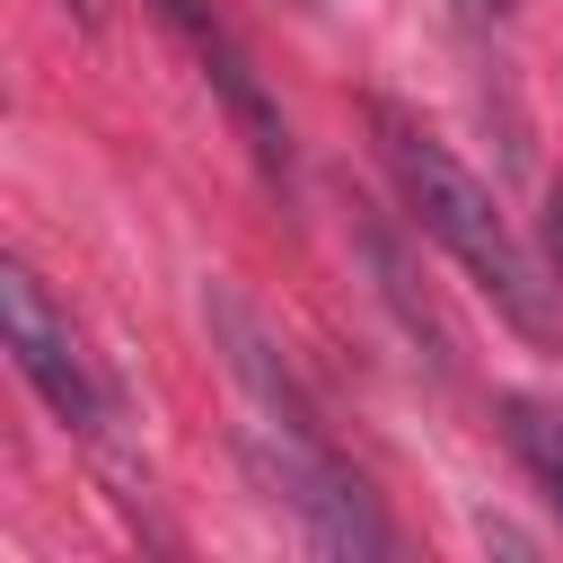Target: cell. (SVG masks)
I'll list each match as a JSON object with an SVG mask.
<instances>
[{"label": "cell", "instance_id": "cell-2", "mask_svg": "<svg viewBox=\"0 0 563 563\" xmlns=\"http://www.w3.org/2000/svg\"><path fill=\"white\" fill-rule=\"evenodd\" d=\"M246 457H255V484L308 528V545H325V554H387L396 537H387V519L369 510V493L325 457V440L317 431H282V440H246Z\"/></svg>", "mask_w": 563, "mask_h": 563}, {"label": "cell", "instance_id": "cell-7", "mask_svg": "<svg viewBox=\"0 0 563 563\" xmlns=\"http://www.w3.org/2000/svg\"><path fill=\"white\" fill-rule=\"evenodd\" d=\"M70 9H79V18H97V0H70Z\"/></svg>", "mask_w": 563, "mask_h": 563}, {"label": "cell", "instance_id": "cell-5", "mask_svg": "<svg viewBox=\"0 0 563 563\" xmlns=\"http://www.w3.org/2000/svg\"><path fill=\"white\" fill-rule=\"evenodd\" d=\"M501 440H510L519 475L545 493V510L563 519V405L554 396H501Z\"/></svg>", "mask_w": 563, "mask_h": 563}, {"label": "cell", "instance_id": "cell-1", "mask_svg": "<svg viewBox=\"0 0 563 563\" xmlns=\"http://www.w3.org/2000/svg\"><path fill=\"white\" fill-rule=\"evenodd\" d=\"M369 123H378V158H387V176H396L413 229H422L528 343H554V299H545V282H537V255H528L519 229L501 220L493 185H484L440 132H422L405 106H369Z\"/></svg>", "mask_w": 563, "mask_h": 563}, {"label": "cell", "instance_id": "cell-6", "mask_svg": "<svg viewBox=\"0 0 563 563\" xmlns=\"http://www.w3.org/2000/svg\"><path fill=\"white\" fill-rule=\"evenodd\" d=\"M545 246H554V264H563V185H554V202H545Z\"/></svg>", "mask_w": 563, "mask_h": 563}, {"label": "cell", "instance_id": "cell-4", "mask_svg": "<svg viewBox=\"0 0 563 563\" xmlns=\"http://www.w3.org/2000/svg\"><path fill=\"white\" fill-rule=\"evenodd\" d=\"M158 18H167V26L194 44V62L220 79V97H229V114H238L246 150L264 158V176H290V132H282V114H273V97H264V79H255L246 44L220 26V9H211V0H158Z\"/></svg>", "mask_w": 563, "mask_h": 563}, {"label": "cell", "instance_id": "cell-3", "mask_svg": "<svg viewBox=\"0 0 563 563\" xmlns=\"http://www.w3.org/2000/svg\"><path fill=\"white\" fill-rule=\"evenodd\" d=\"M0 334H9V361H18V378L44 396L53 422H70V431H97V422H106V387H97L70 317L44 299V282H35L26 264H0Z\"/></svg>", "mask_w": 563, "mask_h": 563}]
</instances>
